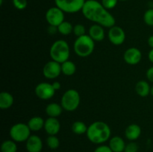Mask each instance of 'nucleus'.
<instances>
[{"mask_svg": "<svg viewBox=\"0 0 153 152\" xmlns=\"http://www.w3.org/2000/svg\"><path fill=\"white\" fill-rule=\"evenodd\" d=\"M13 97L7 92H1L0 93V108L1 110L8 109L13 105Z\"/></svg>", "mask_w": 153, "mask_h": 152, "instance_id": "obj_18", "label": "nucleus"}, {"mask_svg": "<svg viewBox=\"0 0 153 152\" xmlns=\"http://www.w3.org/2000/svg\"><path fill=\"white\" fill-rule=\"evenodd\" d=\"M143 20L145 23L149 26H153V9H148L143 15Z\"/></svg>", "mask_w": 153, "mask_h": 152, "instance_id": "obj_27", "label": "nucleus"}, {"mask_svg": "<svg viewBox=\"0 0 153 152\" xmlns=\"http://www.w3.org/2000/svg\"><path fill=\"white\" fill-rule=\"evenodd\" d=\"M138 151V145L134 142H130L126 144L124 152H137Z\"/></svg>", "mask_w": 153, "mask_h": 152, "instance_id": "obj_31", "label": "nucleus"}, {"mask_svg": "<svg viewBox=\"0 0 153 152\" xmlns=\"http://www.w3.org/2000/svg\"><path fill=\"white\" fill-rule=\"evenodd\" d=\"M150 94H151V95H152V96H153V86H152V87H151V89H150Z\"/></svg>", "mask_w": 153, "mask_h": 152, "instance_id": "obj_37", "label": "nucleus"}, {"mask_svg": "<svg viewBox=\"0 0 153 152\" xmlns=\"http://www.w3.org/2000/svg\"><path fill=\"white\" fill-rule=\"evenodd\" d=\"M84 16L91 22L105 28H111L115 25V19L108 10L97 0H87L82 10Z\"/></svg>", "mask_w": 153, "mask_h": 152, "instance_id": "obj_1", "label": "nucleus"}, {"mask_svg": "<svg viewBox=\"0 0 153 152\" xmlns=\"http://www.w3.org/2000/svg\"><path fill=\"white\" fill-rule=\"evenodd\" d=\"M148 58H149V60L150 61V62H152L153 63V49H152L149 51V55H148Z\"/></svg>", "mask_w": 153, "mask_h": 152, "instance_id": "obj_36", "label": "nucleus"}, {"mask_svg": "<svg viewBox=\"0 0 153 152\" xmlns=\"http://www.w3.org/2000/svg\"><path fill=\"white\" fill-rule=\"evenodd\" d=\"M80 104V95L76 89H70L66 91L61 98V104L63 109L68 112L76 110Z\"/></svg>", "mask_w": 153, "mask_h": 152, "instance_id": "obj_5", "label": "nucleus"}, {"mask_svg": "<svg viewBox=\"0 0 153 152\" xmlns=\"http://www.w3.org/2000/svg\"><path fill=\"white\" fill-rule=\"evenodd\" d=\"M45 122L40 116H34L28 122L27 125L29 127L30 130L32 131H39L44 128Z\"/></svg>", "mask_w": 153, "mask_h": 152, "instance_id": "obj_21", "label": "nucleus"}, {"mask_svg": "<svg viewBox=\"0 0 153 152\" xmlns=\"http://www.w3.org/2000/svg\"><path fill=\"white\" fill-rule=\"evenodd\" d=\"M36 95L42 100H48L52 98L55 93V89L52 83L42 82L38 83L34 89Z\"/></svg>", "mask_w": 153, "mask_h": 152, "instance_id": "obj_9", "label": "nucleus"}, {"mask_svg": "<svg viewBox=\"0 0 153 152\" xmlns=\"http://www.w3.org/2000/svg\"><path fill=\"white\" fill-rule=\"evenodd\" d=\"M95 48V41L89 35L77 37L73 45L74 52L78 56L85 58L93 53Z\"/></svg>", "mask_w": 153, "mask_h": 152, "instance_id": "obj_4", "label": "nucleus"}, {"mask_svg": "<svg viewBox=\"0 0 153 152\" xmlns=\"http://www.w3.org/2000/svg\"><path fill=\"white\" fill-rule=\"evenodd\" d=\"M108 39L112 44L120 46L126 40V33L121 27L113 26L108 31Z\"/></svg>", "mask_w": 153, "mask_h": 152, "instance_id": "obj_11", "label": "nucleus"}, {"mask_svg": "<svg viewBox=\"0 0 153 152\" xmlns=\"http://www.w3.org/2000/svg\"><path fill=\"white\" fill-rule=\"evenodd\" d=\"M123 58L126 63H127L129 65H136L141 60V52L137 48H129L124 53Z\"/></svg>", "mask_w": 153, "mask_h": 152, "instance_id": "obj_12", "label": "nucleus"}, {"mask_svg": "<svg viewBox=\"0 0 153 152\" xmlns=\"http://www.w3.org/2000/svg\"><path fill=\"white\" fill-rule=\"evenodd\" d=\"M88 128V127L86 126L85 122H81V121H76L72 125V131L77 135H82V134H86Z\"/></svg>", "mask_w": 153, "mask_h": 152, "instance_id": "obj_24", "label": "nucleus"}, {"mask_svg": "<svg viewBox=\"0 0 153 152\" xmlns=\"http://www.w3.org/2000/svg\"><path fill=\"white\" fill-rule=\"evenodd\" d=\"M141 134V128L137 124H131L125 131V136L130 141H134L140 137Z\"/></svg>", "mask_w": 153, "mask_h": 152, "instance_id": "obj_16", "label": "nucleus"}, {"mask_svg": "<svg viewBox=\"0 0 153 152\" xmlns=\"http://www.w3.org/2000/svg\"><path fill=\"white\" fill-rule=\"evenodd\" d=\"M120 1H126V0H120Z\"/></svg>", "mask_w": 153, "mask_h": 152, "instance_id": "obj_38", "label": "nucleus"}, {"mask_svg": "<svg viewBox=\"0 0 153 152\" xmlns=\"http://www.w3.org/2000/svg\"><path fill=\"white\" fill-rule=\"evenodd\" d=\"M150 86L146 80H140L136 83V92L140 97H146L149 95V94H150Z\"/></svg>", "mask_w": 153, "mask_h": 152, "instance_id": "obj_20", "label": "nucleus"}, {"mask_svg": "<svg viewBox=\"0 0 153 152\" xmlns=\"http://www.w3.org/2000/svg\"><path fill=\"white\" fill-rule=\"evenodd\" d=\"M1 152H16L17 151V145L16 142L13 139L5 140L1 145Z\"/></svg>", "mask_w": 153, "mask_h": 152, "instance_id": "obj_23", "label": "nucleus"}, {"mask_svg": "<svg viewBox=\"0 0 153 152\" xmlns=\"http://www.w3.org/2000/svg\"><path fill=\"white\" fill-rule=\"evenodd\" d=\"M44 129L49 136H55L61 129V124L57 118L49 117L45 121Z\"/></svg>", "mask_w": 153, "mask_h": 152, "instance_id": "obj_14", "label": "nucleus"}, {"mask_svg": "<svg viewBox=\"0 0 153 152\" xmlns=\"http://www.w3.org/2000/svg\"><path fill=\"white\" fill-rule=\"evenodd\" d=\"M61 72L67 76H72L75 74L76 71V66L73 62L67 61L61 64Z\"/></svg>", "mask_w": 153, "mask_h": 152, "instance_id": "obj_22", "label": "nucleus"}, {"mask_svg": "<svg viewBox=\"0 0 153 152\" xmlns=\"http://www.w3.org/2000/svg\"><path fill=\"white\" fill-rule=\"evenodd\" d=\"M126 145L123 139L118 136L112 137L109 141L108 145L113 152H124Z\"/></svg>", "mask_w": 153, "mask_h": 152, "instance_id": "obj_17", "label": "nucleus"}, {"mask_svg": "<svg viewBox=\"0 0 153 152\" xmlns=\"http://www.w3.org/2000/svg\"><path fill=\"white\" fill-rule=\"evenodd\" d=\"M52 86H53L54 89H55V91L58 90V89H59L60 88H61V83H60L59 82H58V81L54 82V83H52Z\"/></svg>", "mask_w": 153, "mask_h": 152, "instance_id": "obj_34", "label": "nucleus"}, {"mask_svg": "<svg viewBox=\"0 0 153 152\" xmlns=\"http://www.w3.org/2000/svg\"><path fill=\"white\" fill-rule=\"evenodd\" d=\"M49 55L52 61L61 64L68 61L70 58V46L68 43L64 40H56L51 46Z\"/></svg>", "mask_w": 153, "mask_h": 152, "instance_id": "obj_3", "label": "nucleus"}, {"mask_svg": "<svg viewBox=\"0 0 153 152\" xmlns=\"http://www.w3.org/2000/svg\"><path fill=\"white\" fill-rule=\"evenodd\" d=\"M26 150L28 152H41L43 142L37 135H31L26 141Z\"/></svg>", "mask_w": 153, "mask_h": 152, "instance_id": "obj_13", "label": "nucleus"}, {"mask_svg": "<svg viewBox=\"0 0 153 152\" xmlns=\"http://www.w3.org/2000/svg\"><path fill=\"white\" fill-rule=\"evenodd\" d=\"M46 144L52 150H55L60 145V140L56 136H49L46 139Z\"/></svg>", "mask_w": 153, "mask_h": 152, "instance_id": "obj_26", "label": "nucleus"}, {"mask_svg": "<svg viewBox=\"0 0 153 152\" xmlns=\"http://www.w3.org/2000/svg\"><path fill=\"white\" fill-rule=\"evenodd\" d=\"M73 33L77 37H82L85 34V27L82 24H77L73 27Z\"/></svg>", "mask_w": 153, "mask_h": 152, "instance_id": "obj_28", "label": "nucleus"}, {"mask_svg": "<svg viewBox=\"0 0 153 152\" xmlns=\"http://www.w3.org/2000/svg\"><path fill=\"white\" fill-rule=\"evenodd\" d=\"M10 137L16 142H26L31 136V130L28 125L24 123H17L10 128Z\"/></svg>", "mask_w": 153, "mask_h": 152, "instance_id": "obj_6", "label": "nucleus"}, {"mask_svg": "<svg viewBox=\"0 0 153 152\" xmlns=\"http://www.w3.org/2000/svg\"><path fill=\"white\" fill-rule=\"evenodd\" d=\"M45 16L46 22L53 27H58L64 21V12L57 6L48 9Z\"/></svg>", "mask_w": 153, "mask_h": 152, "instance_id": "obj_8", "label": "nucleus"}, {"mask_svg": "<svg viewBox=\"0 0 153 152\" xmlns=\"http://www.w3.org/2000/svg\"><path fill=\"white\" fill-rule=\"evenodd\" d=\"M63 107L58 103H51L46 107V113L49 117L56 118L62 113Z\"/></svg>", "mask_w": 153, "mask_h": 152, "instance_id": "obj_19", "label": "nucleus"}, {"mask_svg": "<svg viewBox=\"0 0 153 152\" xmlns=\"http://www.w3.org/2000/svg\"><path fill=\"white\" fill-rule=\"evenodd\" d=\"M110 127L105 122L97 121L93 122L88 128L87 137L94 144H102L109 139L111 137Z\"/></svg>", "mask_w": 153, "mask_h": 152, "instance_id": "obj_2", "label": "nucleus"}, {"mask_svg": "<svg viewBox=\"0 0 153 152\" xmlns=\"http://www.w3.org/2000/svg\"><path fill=\"white\" fill-rule=\"evenodd\" d=\"M94 152H113L111 148L108 145H102L98 146L97 148L94 150Z\"/></svg>", "mask_w": 153, "mask_h": 152, "instance_id": "obj_32", "label": "nucleus"}, {"mask_svg": "<svg viewBox=\"0 0 153 152\" xmlns=\"http://www.w3.org/2000/svg\"><path fill=\"white\" fill-rule=\"evenodd\" d=\"M61 63L56 61H51L45 64L43 69V74L46 78L55 79L61 75Z\"/></svg>", "mask_w": 153, "mask_h": 152, "instance_id": "obj_10", "label": "nucleus"}, {"mask_svg": "<svg viewBox=\"0 0 153 152\" xmlns=\"http://www.w3.org/2000/svg\"><path fill=\"white\" fill-rule=\"evenodd\" d=\"M146 77L149 81L153 83V66L148 69V70L146 71Z\"/></svg>", "mask_w": 153, "mask_h": 152, "instance_id": "obj_33", "label": "nucleus"}, {"mask_svg": "<svg viewBox=\"0 0 153 152\" xmlns=\"http://www.w3.org/2000/svg\"><path fill=\"white\" fill-rule=\"evenodd\" d=\"M117 1L118 0H102L101 3L107 10H110L116 7Z\"/></svg>", "mask_w": 153, "mask_h": 152, "instance_id": "obj_30", "label": "nucleus"}, {"mask_svg": "<svg viewBox=\"0 0 153 152\" xmlns=\"http://www.w3.org/2000/svg\"><path fill=\"white\" fill-rule=\"evenodd\" d=\"M148 44H149V46H150L152 49H153V35L150 36V37H149V39H148Z\"/></svg>", "mask_w": 153, "mask_h": 152, "instance_id": "obj_35", "label": "nucleus"}, {"mask_svg": "<svg viewBox=\"0 0 153 152\" xmlns=\"http://www.w3.org/2000/svg\"><path fill=\"white\" fill-rule=\"evenodd\" d=\"M73 25L68 21H64L61 25L57 27V30L60 34L62 35H69L73 32Z\"/></svg>", "mask_w": 153, "mask_h": 152, "instance_id": "obj_25", "label": "nucleus"}, {"mask_svg": "<svg viewBox=\"0 0 153 152\" xmlns=\"http://www.w3.org/2000/svg\"><path fill=\"white\" fill-rule=\"evenodd\" d=\"M85 0H55L58 7L64 13H74L82 10Z\"/></svg>", "mask_w": 153, "mask_h": 152, "instance_id": "obj_7", "label": "nucleus"}, {"mask_svg": "<svg viewBox=\"0 0 153 152\" xmlns=\"http://www.w3.org/2000/svg\"><path fill=\"white\" fill-rule=\"evenodd\" d=\"M88 35L95 42H101L105 38V31L102 25L95 24L89 28Z\"/></svg>", "mask_w": 153, "mask_h": 152, "instance_id": "obj_15", "label": "nucleus"}, {"mask_svg": "<svg viewBox=\"0 0 153 152\" xmlns=\"http://www.w3.org/2000/svg\"><path fill=\"white\" fill-rule=\"evenodd\" d=\"M12 2L15 8L20 10L26 8L27 4H28L27 0H12Z\"/></svg>", "mask_w": 153, "mask_h": 152, "instance_id": "obj_29", "label": "nucleus"}]
</instances>
